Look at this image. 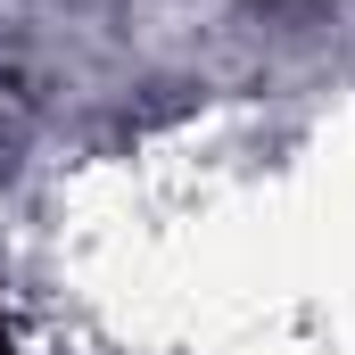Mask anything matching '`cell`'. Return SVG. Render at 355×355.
Here are the masks:
<instances>
[{"label":"cell","mask_w":355,"mask_h":355,"mask_svg":"<svg viewBox=\"0 0 355 355\" xmlns=\"http://www.w3.org/2000/svg\"><path fill=\"white\" fill-rule=\"evenodd\" d=\"M0 355H8V339H0Z\"/></svg>","instance_id":"obj_1"}]
</instances>
